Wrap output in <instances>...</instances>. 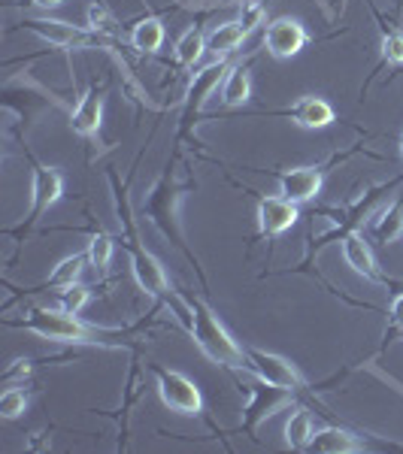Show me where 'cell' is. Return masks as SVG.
Wrapping results in <instances>:
<instances>
[{"label": "cell", "instance_id": "6da1fadb", "mask_svg": "<svg viewBox=\"0 0 403 454\" xmlns=\"http://www.w3.org/2000/svg\"><path fill=\"white\" fill-rule=\"evenodd\" d=\"M173 309L179 315V321L186 325V331L192 333V340L197 342V348L209 357V361L222 364L228 370H246V348L237 346V340L228 333V327L218 321V315L212 312L209 303H203L201 297H186V294H173Z\"/></svg>", "mask_w": 403, "mask_h": 454}, {"label": "cell", "instance_id": "7a4b0ae2", "mask_svg": "<svg viewBox=\"0 0 403 454\" xmlns=\"http://www.w3.org/2000/svg\"><path fill=\"white\" fill-rule=\"evenodd\" d=\"M25 318H10L6 325L25 327L43 340L64 342V346H104V348H122L124 346V331H109V327L85 325L79 321L76 312L67 309H49V306H31V309L21 312Z\"/></svg>", "mask_w": 403, "mask_h": 454}, {"label": "cell", "instance_id": "3957f363", "mask_svg": "<svg viewBox=\"0 0 403 454\" xmlns=\"http://www.w3.org/2000/svg\"><path fill=\"white\" fill-rule=\"evenodd\" d=\"M113 182V197H115V212H119V227H122V243L130 254V270H134L137 285L146 291L149 297H170V279H167L164 267L152 252H146V246H140V233H137L134 212H130L128 192L124 185H119V176L109 173Z\"/></svg>", "mask_w": 403, "mask_h": 454}, {"label": "cell", "instance_id": "277c9868", "mask_svg": "<svg viewBox=\"0 0 403 454\" xmlns=\"http://www.w3.org/2000/svg\"><path fill=\"white\" fill-rule=\"evenodd\" d=\"M182 192H186V185H179V182H176V173L167 167V173L155 182V188L146 194L143 212L149 215V222L155 224L176 248H182V252H186L179 224H176V207H179V200H182Z\"/></svg>", "mask_w": 403, "mask_h": 454}, {"label": "cell", "instance_id": "5b68a950", "mask_svg": "<svg viewBox=\"0 0 403 454\" xmlns=\"http://www.w3.org/2000/svg\"><path fill=\"white\" fill-rule=\"evenodd\" d=\"M152 376H155V387H158V397L164 403L170 412L176 415H186V419H194V415L203 412V394L197 382L186 376L179 370H167L152 364Z\"/></svg>", "mask_w": 403, "mask_h": 454}, {"label": "cell", "instance_id": "8992f818", "mask_svg": "<svg viewBox=\"0 0 403 454\" xmlns=\"http://www.w3.org/2000/svg\"><path fill=\"white\" fill-rule=\"evenodd\" d=\"M64 194V176L61 170L55 167H46V164H34V176H31V209L28 215L21 218V224L10 227V237H28V231L40 222L43 215L49 212V207H55Z\"/></svg>", "mask_w": 403, "mask_h": 454}, {"label": "cell", "instance_id": "52a82bcc", "mask_svg": "<svg viewBox=\"0 0 403 454\" xmlns=\"http://www.w3.org/2000/svg\"><path fill=\"white\" fill-rule=\"evenodd\" d=\"M21 27L36 34L40 40L52 43L58 49H107L109 46L107 36L94 34L91 27H79L61 19H25Z\"/></svg>", "mask_w": 403, "mask_h": 454}, {"label": "cell", "instance_id": "ba28073f", "mask_svg": "<svg viewBox=\"0 0 403 454\" xmlns=\"http://www.w3.org/2000/svg\"><path fill=\"white\" fill-rule=\"evenodd\" d=\"M228 70H231V64L225 61V58H216L212 64H207L203 70H197V73H194L192 85H188V91H186V106H182L179 137H188V134H192V128L197 124V115H201V109L207 106L209 94L225 82Z\"/></svg>", "mask_w": 403, "mask_h": 454}, {"label": "cell", "instance_id": "9c48e42d", "mask_svg": "<svg viewBox=\"0 0 403 454\" xmlns=\"http://www.w3.org/2000/svg\"><path fill=\"white\" fill-rule=\"evenodd\" d=\"M246 394H249V403L243 406V424H240V427H243L252 439H258L255 434H258V427L270 419V415L282 412L285 406L295 403V391L267 385V382H261V379H258V385H249Z\"/></svg>", "mask_w": 403, "mask_h": 454}, {"label": "cell", "instance_id": "30bf717a", "mask_svg": "<svg viewBox=\"0 0 403 454\" xmlns=\"http://www.w3.org/2000/svg\"><path fill=\"white\" fill-rule=\"evenodd\" d=\"M246 370L255 372V379L276 387H285V391H295L300 394L306 387V379L300 376V370L285 357L273 355V351H264V348H246Z\"/></svg>", "mask_w": 403, "mask_h": 454}, {"label": "cell", "instance_id": "8fae6325", "mask_svg": "<svg viewBox=\"0 0 403 454\" xmlns=\"http://www.w3.org/2000/svg\"><path fill=\"white\" fill-rule=\"evenodd\" d=\"M310 43V34H306V27L300 25L297 19H273L267 25V31H264V49H267L273 58H280V61H285V58H295L300 49Z\"/></svg>", "mask_w": 403, "mask_h": 454}, {"label": "cell", "instance_id": "7c38bea8", "mask_svg": "<svg viewBox=\"0 0 403 454\" xmlns=\"http://www.w3.org/2000/svg\"><path fill=\"white\" fill-rule=\"evenodd\" d=\"M321 185H325V170L321 167H291L280 173V194L291 203L316 200Z\"/></svg>", "mask_w": 403, "mask_h": 454}, {"label": "cell", "instance_id": "4fadbf2b", "mask_svg": "<svg viewBox=\"0 0 403 454\" xmlns=\"http://www.w3.org/2000/svg\"><path fill=\"white\" fill-rule=\"evenodd\" d=\"M340 246H343V258H346V263L358 276H364V279H370V282H379V285H391L388 276L379 273L376 254H373L370 243L364 239V233L349 231L346 237L340 239Z\"/></svg>", "mask_w": 403, "mask_h": 454}, {"label": "cell", "instance_id": "5bb4252c", "mask_svg": "<svg viewBox=\"0 0 403 454\" xmlns=\"http://www.w3.org/2000/svg\"><path fill=\"white\" fill-rule=\"evenodd\" d=\"M300 218L297 203L285 197H261L258 200V231L261 237H280Z\"/></svg>", "mask_w": 403, "mask_h": 454}, {"label": "cell", "instance_id": "9a60e30c", "mask_svg": "<svg viewBox=\"0 0 403 454\" xmlns=\"http://www.w3.org/2000/svg\"><path fill=\"white\" fill-rule=\"evenodd\" d=\"M100 119H104V85L91 82L88 91L79 98L76 109H73L70 130L76 137H94L100 130Z\"/></svg>", "mask_w": 403, "mask_h": 454}, {"label": "cell", "instance_id": "2e32d148", "mask_svg": "<svg viewBox=\"0 0 403 454\" xmlns=\"http://www.w3.org/2000/svg\"><path fill=\"white\" fill-rule=\"evenodd\" d=\"M282 115H288V119L295 121V124H300V128H310V130L328 128V124L336 119L334 106L328 104L325 98H316V94H306V98L295 100V104L285 109Z\"/></svg>", "mask_w": 403, "mask_h": 454}, {"label": "cell", "instance_id": "e0dca14e", "mask_svg": "<svg viewBox=\"0 0 403 454\" xmlns=\"http://www.w3.org/2000/svg\"><path fill=\"white\" fill-rule=\"evenodd\" d=\"M306 451L319 454H355L364 451V445L358 442V436L346 427H321L319 434H312V442Z\"/></svg>", "mask_w": 403, "mask_h": 454}, {"label": "cell", "instance_id": "ac0fdd59", "mask_svg": "<svg viewBox=\"0 0 403 454\" xmlns=\"http://www.w3.org/2000/svg\"><path fill=\"white\" fill-rule=\"evenodd\" d=\"M246 31L240 21H225V25H218L216 31L207 36V52H212L216 58H228L231 52H237L240 46H243L246 40Z\"/></svg>", "mask_w": 403, "mask_h": 454}, {"label": "cell", "instance_id": "d6986e66", "mask_svg": "<svg viewBox=\"0 0 403 454\" xmlns=\"http://www.w3.org/2000/svg\"><path fill=\"white\" fill-rule=\"evenodd\" d=\"M252 98V73L243 64H237V67L228 70V76H225L222 82V104L225 106H240L246 104V100Z\"/></svg>", "mask_w": 403, "mask_h": 454}, {"label": "cell", "instance_id": "ffe728a7", "mask_svg": "<svg viewBox=\"0 0 403 454\" xmlns=\"http://www.w3.org/2000/svg\"><path fill=\"white\" fill-rule=\"evenodd\" d=\"M398 237H403V194L373 222V239L379 246H391Z\"/></svg>", "mask_w": 403, "mask_h": 454}, {"label": "cell", "instance_id": "44dd1931", "mask_svg": "<svg viewBox=\"0 0 403 454\" xmlns=\"http://www.w3.org/2000/svg\"><path fill=\"white\" fill-rule=\"evenodd\" d=\"M203 52H207V34L194 25V27H188L179 40H176L173 58H176V64H179V67H194V64L203 58Z\"/></svg>", "mask_w": 403, "mask_h": 454}, {"label": "cell", "instance_id": "7402d4cb", "mask_svg": "<svg viewBox=\"0 0 403 454\" xmlns=\"http://www.w3.org/2000/svg\"><path fill=\"white\" fill-rule=\"evenodd\" d=\"M88 263V254H70V258H64V261H58L55 263V270L49 273V279L40 285V288H67V285H76L79 282V276H83V267ZM40 288H34L31 294H36Z\"/></svg>", "mask_w": 403, "mask_h": 454}, {"label": "cell", "instance_id": "603a6c76", "mask_svg": "<svg viewBox=\"0 0 403 454\" xmlns=\"http://www.w3.org/2000/svg\"><path fill=\"white\" fill-rule=\"evenodd\" d=\"M312 434H316V430H312L310 412L297 406L295 412L288 415V421H285V445L295 451H306L312 442Z\"/></svg>", "mask_w": 403, "mask_h": 454}, {"label": "cell", "instance_id": "cb8c5ba5", "mask_svg": "<svg viewBox=\"0 0 403 454\" xmlns=\"http://www.w3.org/2000/svg\"><path fill=\"white\" fill-rule=\"evenodd\" d=\"M164 43V21L161 19H140L130 27V46L137 52H158Z\"/></svg>", "mask_w": 403, "mask_h": 454}, {"label": "cell", "instance_id": "d4e9b609", "mask_svg": "<svg viewBox=\"0 0 403 454\" xmlns=\"http://www.w3.org/2000/svg\"><path fill=\"white\" fill-rule=\"evenodd\" d=\"M88 27H91L94 34L107 36V40H119L122 36V25L115 21L113 12H109V6L100 4V0L88 4Z\"/></svg>", "mask_w": 403, "mask_h": 454}, {"label": "cell", "instance_id": "484cf974", "mask_svg": "<svg viewBox=\"0 0 403 454\" xmlns=\"http://www.w3.org/2000/svg\"><path fill=\"white\" fill-rule=\"evenodd\" d=\"M88 261H91V267L98 270H107L109 267V258H113V237L104 231H94L91 239H88V248H85Z\"/></svg>", "mask_w": 403, "mask_h": 454}, {"label": "cell", "instance_id": "4316f807", "mask_svg": "<svg viewBox=\"0 0 403 454\" xmlns=\"http://www.w3.org/2000/svg\"><path fill=\"white\" fill-rule=\"evenodd\" d=\"M25 409H28V394L19 391V387H6L4 397H0V419L12 421V419H19Z\"/></svg>", "mask_w": 403, "mask_h": 454}, {"label": "cell", "instance_id": "83f0119b", "mask_svg": "<svg viewBox=\"0 0 403 454\" xmlns=\"http://www.w3.org/2000/svg\"><path fill=\"white\" fill-rule=\"evenodd\" d=\"M88 288L85 285H67V288H61L58 291V306H61V309H67V312H83L85 309V303H88Z\"/></svg>", "mask_w": 403, "mask_h": 454}, {"label": "cell", "instance_id": "f1b7e54d", "mask_svg": "<svg viewBox=\"0 0 403 454\" xmlns=\"http://www.w3.org/2000/svg\"><path fill=\"white\" fill-rule=\"evenodd\" d=\"M379 49H383L385 64H403V31L400 27H388V31H383Z\"/></svg>", "mask_w": 403, "mask_h": 454}, {"label": "cell", "instance_id": "f546056e", "mask_svg": "<svg viewBox=\"0 0 403 454\" xmlns=\"http://www.w3.org/2000/svg\"><path fill=\"white\" fill-rule=\"evenodd\" d=\"M403 336V291L391 300V309H388V331H385V348L391 340Z\"/></svg>", "mask_w": 403, "mask_h": 454}, {"label": "cell", "instance_id": "4dcf8cb0", "mask_svg": "<svg viewBox=\"0 0 403 454\" xmlns=\"http://www.w3.org/2000/svg\"><path fill=\"white\" fill-rule=\"evenodd\" d=\"M264 16H267V10H264L261 0H246L243 10H240V25H243L246 34H252L255 27H258L261 21H264Z\"/></svg>", "mask_w": 403, "mask_h": 454}, {"label": "cell", "instance_id": "1f68e13d", "mask_svg": "<svg viewBox=\"0 0 403 454\" xmlns=\"http://www.w3.org/2000/svg\"><path fill=\"white\" fill-rule=\"evenodd\" d=\"M31 370H34L31 357H16V361L4 370V382L12 385V382H19V379H28V376H31Z\"/></svg>", "mask_w": 403, "mask_h": 454}, {"label": "cell", "instance_id": "d6a6232c", "mask_svg": "<svg viewBox=\"0 0 403 454\" xmlns=\"http://www.w3.org/2000/svg\"><path fill=\"white\" fill-rule=\"evenodd\" d=\"M34 6H40V10H55V6H61L64 0H31Z\"/></svg>", "mask_w": 403, "mask_h": 454}, {"label": "cell", "instance_id": "836d02e7", "mask_svg": "<svg viewBox=\"0 0 403 454\" xmlns=\"http://www.w3.org/2000/svg\"><path fill=\"white\" fill-rule=\"evenodd\" d=\"M400 158H403V137H400Z\"/></svg>", "mask_w": 403, "mask_h": 454}, {"label": "cell", "instance_id": "e575fe53", "mask_svg": "<svg viewBox=\"0 0 403 454\" xmlns=\"http://www.w3.org/2000/svg\"><path fill=\"white\" fill-rule=\"evenodd\" d=\"M243 4H246V0H243Z\"/></svg>", "mask_w": 403, "mask_h": 454}]
</instances>
